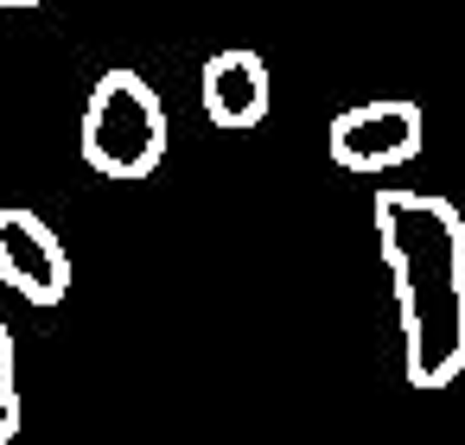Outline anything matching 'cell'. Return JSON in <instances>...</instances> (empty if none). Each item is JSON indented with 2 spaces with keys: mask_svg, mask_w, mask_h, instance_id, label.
Returning a JSON list of instances; mask_svg holds the SVG:
<instances>
[{
  "mask_svg": "<svg viewBox=\"0 0 465 445\" xmlns=\"http://www.w3.org/2000/svg\"><path fill=\"white\" fill-rule=\"evenodd\" d=\"M376 248L401 305V369L414 388L465 375V217L433 191H376Z\"/></svg>",
  "mask_w": 465,
  "mask_h": 445,
  "instance_id": "6da1fadb",
  "label": "cell"
},
{
  "mask_svg": "<svg viewBox=\"0 0 465 445\" xmlns=\"http://www.w3.org/2000/svg\"><path fill=\"white\" fill-rule=\"evenodd\" d=\"M84 160L103 179H147L166 160V102L141 71H103L84 102Z\"/></svg>",
  "mask_w": 465,
  "mask_h": 445,
  "instance_id": "7a4b0ae2",
  "label": "cell"
},
{
  "mask_svg": "<svg viewBox=\"0 0 465 445\" xmlns=\"http://www.w3.org/2000/svg\"><path fill=\"white\" fill-rule=\"evenodd\" d=\"M325 153L344 172H395L420 153V109L414 102H357L331 115Z\"/></svg>",
  "mask_w": 465,
  "mask_h": 445,
  "instance_id": "3957f363",
  "label": "cell"
},
{
  "mask_svg": "<svg viewBox=\"0 0 465 445\" xmlns=\"http://www.w3.org/2000/svg\"><path fill=\"white\" fill-rule=\"evenodd\" d=\"M0 280H7L20 299H33V305H58L71 293V255H64V242L33 210H20V204L0 210Z\"/></svg>",
  "mask_w": 465,
  "mask_h": 445,
  "instance_id": "277c9868",
  "label": "cell"
},
{
  "mask_svg": "<svg viewBox=\"0 0 465 445\" xmlns=\"http://www.w3.org/2000/svg\"><path fill=\"white\" fill-rule=\"evenodd\" d=\"M198 102H204V115L217 121V128H255L262 115H268V102H274V83H268V64L255 58V52H242V45H230V52H211L204 58V71H198Z\"/></svg>",
  "mask_w": 465,
  "mask_h": 445,
  "instance_id": "5b68a950",
  "label": "cell"
},
{
  "mask_svg": "<svg viewBox=\"0 0 465 445\" xmlns=\"http://www.w3.org/2000/svg\"><path fill=\"white\" fill-rule=\"evenodd\" d=\"M20 432V375H14V331L0 324V445Z\"/></svg>",
  "mask_w": 465,
  "mask_h": 445,
  "instance_id": "8992f818",
  "label": "cell"
},
{
  "mask_svg": "<svg viewBox=\"0 0 465 445\" xmlns=\"http://www.w3.org/2000/svg\"><path fill=\"white\" fill-rule=\"evenodd\" d=\"M0 7H39V0H0Z\"/></svg>",
  "mask_w": 465,
  "mask_h": 445,
  "instance_id": "52a82bcc",
  "label": "cell"
}]
</instances>
